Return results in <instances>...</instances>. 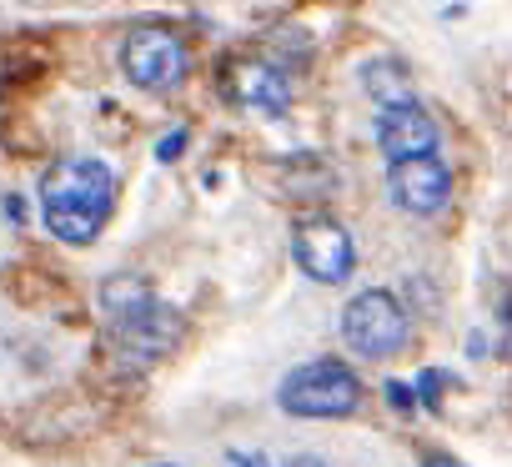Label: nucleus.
<instances>
[{
    "label": "nucleus",
    "mask_w": 512,
    "mask_h": 467,
    "mask_svg": "<svg viewBox=\"0 0 512 467\" xmlns=\"http://www.w3.org/2000/svg\"><path fill=\"white\" fill-rule=\"evenodd\" d=\"M377 146L387 151V161H412V156H432L437 151V121L407 101V106H382L377 116Z\"/></svg>",
    "instance_id": "obj_8"
},
{
    "label": "nucleus",
    "mask_w": 512,
    "mask_h": 467,
    "mask_svg": "<svg viewBox=\"0 0 512 467\" xmlns=\"http://www.w3.org/2000/svg\"><path fill=\"white\" fill-rule=\"evenodd\" d=\"M282 467H327V462H322V457H287Z\"/></svg>",
    "instance_id": "obj_15"
},
{
    "label": "nucleus",
    "mask_w": 512,
    "mask_h": 467,
    "mask_svg": "<svg viewBox=\"0 0 512 467\" xmlns=\"http://www.w3.org/2000/svg\"><path fill=\"white\" fill-rule=\"evenodd\" d=\"M226 462H231V467H272V462H267L262 452H231Z\"/></svg>",
    "instance_id": "obj_14"
},
{
    "label": "nucleus",
    "mask_w": 512,
    "mask_h": 467,
    "mask_svg": "<svg viewBox=\"0 0 512 467\" xmlns=\"http://www.w3.org/2000/svg\"><path fill=\"white\" fill-rule=\"evenodd\" d=\"M111 206H116V176L106 161L76 156L41 176V221L51 226V237L71 247H86L101 237Z\"/></svg>",
    "instance_id": "obj_1"
},
{
    "label": "nucleus",
    "mask_w": 512,
    "mask_h": 467,
    "mask_svg": "<svg viewBox=\"0 0 512 467\" xmlns=\"http://www.w3.org/2000/svg\"><path fill=\"white\" fill-rule=\"evenodd\" d=\"M277 402H282V412H292V417H347V412H357V402H362V382H357L352 367L322 357V362L297 367V372L282 382Z\"/></svg>",
    "instance_id": "obj_3"
},
{
    "label": "nucleus",
    "mask_w": 512,
    "mask_h": 467,
    "mask_svg": "<svg viewBox=\"0 0 512 467\" xmlns=\"http://www.w3.org/2000/svg\"><path fill=\"white\" fill-rule=\"evenodd\" d=\"M156 467H171V462H156Z\"/></svg>",
    "instance_id": "obj_17"
},
{
    "label": "nucleus",
    "mask_w": 512,
    "mask_h": 467,
    "mask_svg": "<svg viewBox=\"0 0 512 467\" xmlns=\"http://www.w3.org/2000/svg\"><path fill=\"white\" fill-rule=\"evenodd\" d=\"M422 467H462V462H457V457H427Z\"/></svg>",
    "instance_id": "obj_16"
},
{
    "label": "nucleus",
    "mask_w": 512,
    "mask_h": 467,
    "mask_svg": "<svg viewBox=\"0 0 512 467\" xmlns=\"http://www.w3.org/2000/svg\"><path fill=\"white\" fill-rule=\"evenodd\" d=\"M367 91H372L382 106H407V101H412V86H407V76H402L392 61H372V66H367Z\"/></svg>",
    "instance_id": "obj_10"
},
{
    "label": "nucleus",
    "mask_w": 512,
    "mask_h": 467,
    "mask_svg": "<svg viewBox=\"0 0 512 467\" xmlns=\"http://www.w3.org/2000/svg\"><path fill=\"white\" fill-rule=\"evenodd\" d=\"M442 387H447V377H442V372H422V377H417V402L437 407V402H442Z\"/></svg>",
    "instance_id": "obj_11"
},
{
    "label": "nucleus",
    "mask_w": 512,
    "mask_h": 467,
    "mask_svg": "<svg viewBox=\"0 0 512 467\" xmlns=\"http://www.w3.org/2000/svg\"><path fill=\"white\" fill-rule=\"evenodd\" d=\"M121 71L141 91H176L191 71V56H186V41L171 26H136L121 41Z\"/></svg>",
    "instance_id": "obj_5"
},
{
    "label": "nucleus",
    "mask_w": 512,
    "mask_h": 467,
    "mask_svg": "<svg viewBox=\"0 0 512 467\" xmlns=\"http://www.w3.org/2000/svg\"><path fill=\"white\" fill-rule=\"evenodd\" d=\"M181 151H186V131H171V136H161V146H156L161 161H176Z\"/></svg>",
    "instance_id": "obj_12"
},
{
    "label": "nucleus",
    "mask_w": 512,
    "mask_h": 467,
    "mask_svg": "<svg viewBox=\"0 0 512 467\" xmlns=\"http://www.w3.org/2000/svg\"><path fill=\"white\" fill-rule=\"evenodd\" d=\"M387 186H392V201H397L402 211H412V216H437V211L447 206V196H452V171H447L437 156H412V161H397V166H392Z\"/></svg>",
    "instance_id": "obj_7"
},
{
    "label": "nucleus",
    "mask_w": 512,
    "mask_h": 467,
    "mask_svg": "<svg viewBox=\"0 0 512 467\" xmlns=\"http://www.w3.org/2000/svg\"><path fill=\"white\" fill-rule=\"evenodd\" d=\"M226 91H231V101L236 106H251V111H287V101H292V81H287V71H277L272 61H236L231 71H226Z\"/></svg>",
    "instance_id": "obj_9"
},
{
    "label": "nucleus",
    "mask_w": 512,
    "mask_h": 467,
    "mask_svg": "<svg viewBox=\"0 0 512 467\" xmlns=\"http://www.w3.org/2000/svg\"><path fill=\"white\" fill-rule=\"evenodd\" d=\"M101 307L111 317V342L131 367H146V362L166 357L181 337V317L166 302H156L146 292V282H136V277H111L101 287Z\"/></svg>",
    "instance_id": "obj_2"
},
{
    "label": "nucleus",
    "mask_w": 512,
    "mask_h": 467,
    "mask_svg": "<svg viewBox=\"0 0 512 467\" xmlns=\"http://www.w3.org/2000/svg\"><path fill=\"white\" fill-rule=\"evenodd\" d=\"M387 402H392L397 412H412V407H417V392L402 387V382H392V387H387Z\"/></svg>",
    "instance_id": "obj_13"
},
{
    "label": "nucleus",
    "mask_w": 512,
    "mask_h": 467,
    "mask_svg": "<svg viewBox=\"0 0 512 467\" xmlns=\"http://www.w3.org/2000/svg\"><path fill=\"white\" fill-rule=\"evenodd\" d=\"M292 252H297L302 272H307L312 282H327V287L347 282L352 267H357V252H352L347 226L332 221V216H307V221H297V231H292Z\"/></svg>",
    "instance_id": "obj_6"
},
{
    "label": "nucleus",
    "mask_w": 512,
    "mask_h": 467,
    "mask_svg": "<svg viewBox=\"0 0 512 467\" xmlns=\"http://www.w3.org/2000/svg\"><path fill=\"white\" fill-rule=\"evenodd\" d=\"M407 332H412V322H407L402 302H397L392 292H382V287L352 297L347 312H342V337H347V347H352L357 357H372V362L397 357V352L407 347Z\"/></svg>",
    "instance_id": "obj_4"
}]
</instances>
